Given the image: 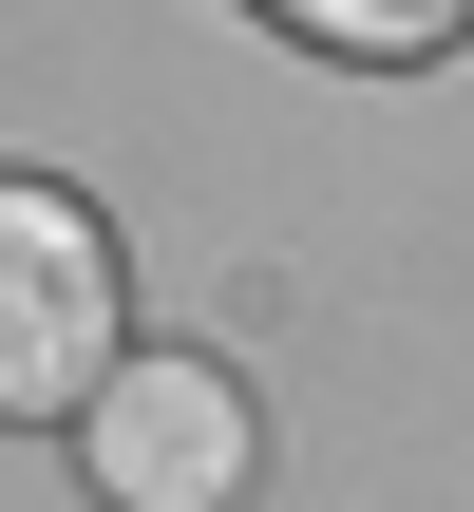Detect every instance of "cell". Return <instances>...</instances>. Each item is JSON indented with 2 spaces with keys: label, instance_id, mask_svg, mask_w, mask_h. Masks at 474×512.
<instances>
[{
  "label": "cell",
  "instance_id": "3957f363",
  "mask_svg": "<svg viewBox=\"0 0 474 512\" xmlns=\"http://www.w3.org/2000/svg\"><path fill=\"white\" fill-rule=\"evenodd\" d=\"M285 38H323V57H437L474 0H266Z\"/></svg>",
  "mask_w": 474,
  "mask_h": 512
},
{
  "label": "cell",
  "instance_id": "6da1fadb",
  "mask_svg": "<svg viewBox=\"0 0 474 512\" xmlns=\"http://www.w3.org/2000/svg\"><path fill=\"white\" fill-rule=\"evenodd\" d=\"M133 361V266L57 171H0V418H76Z\"/></svg>",
  "mask_w": 474,
  "mask_h": 512
},
{
  "label": "cell",
  "instance_id": "7a4b0ae2",
  "mask_svg": "<svg viewBox=\"0 0 474 512\" xmlns=\"http://www.w3.org/2000/svg\"><path fill=\"white\" fill-rule=\"evenodd\" d=\"M247 456H266V418H247L228 361H114V380L76 399V475H95V512H228Z\"/></svg>",
  "mask_w": 474,
  "mask_h": 512
}]
</instances>
